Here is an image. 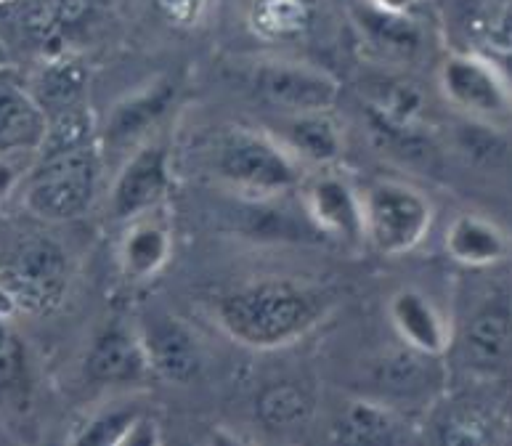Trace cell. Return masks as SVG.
Here are the masks:
<instances>
[{
	"label": "cell",
	"mask_w": 512,
	"mask_h": 446,
	"mask_svg": "<svg viewBox=\"0 0 512 446\" xmlns=\"http://www.w3.org/2000/svg\"><path fill=\"white\" fill-rule=\"evenodd\" d=\"M327 295L290 279H260L223 295L215 316L234 343L282 348L314 330L327 316Z\"/></svg>",
	"instance_id": "6da1fadb"
},
{
	"label": "cell",
	"mask_w": 512,
	"mask_h": 446,
	"mask_svg": "<svg viewBox=\"0 0 512 446\" xmlns=\"http://www.w3.org/2000/svg\"><path fill=\"white\" fill-rule=\"evenodd\" d=\"M210 168L221 184L258 202H268L303 186L306 165L271 131L229 128L218 136Z\"/></svg>",
	"instance_id": "7a4b0ae2"
},
{
	"label": "cell",
	"mask_w": 512,
	"mask_h": 446,
	"mask_svg": "<svg viewBox=\"0 0 512 446\" xmlns=\"http://www.w3.org/2000/svg\"><path fill=\"white\" fill-rule=\"evenodd\" d=\"M101 176L96 141L43 152L32 170L24 202L43 221H72L91 208Z\"/></svg>",
	"instance_id": "3957f363"
},
{
	"label": "cell",
	"mask_w": 512,
	"mask_h": 446,
	"mask_svg": "<svg viewBox=\"0 0 512 446\" xmlns=\"http://www.w3.org/2000/svg\"><path fill=\"white\" fill-rule=\"evenodd\" d=\"M367 242L377 253L396 258L417 250L433 226V205L412 184L383 178L364 194Z\"/></svg>",
	"instance_id": "277c9868"
},
{
	"label": "cell",
	"mask_w": 512,
	"mask_h": 446,
	"mask_svg": "<svg viewBox=\"0 0 512 446\" xmlns=\"http://www.w3.org/2000/svg\"><path fill=\"white\" fill-rule=\"evenodd\" d=\"M173 184V157L165 141L149 139L130 149L109 189V216L115 221H136L162 208Z\"/></svg>",
	"instance_id": "5b68a950"
},
{
	"label": "cell",
	"mask_w": 512,
	"mask_h": 446,
	"mask_svg": "<svg viewBox=\"0 0 512 446\" xmlns=\"http://www.w3.org/2000/svg\"><path fill=\"white\" fill-rule=\"evenodd\" d=\"M67 255L51 239L24 242L3 269L0 285L16 303L30 314H46L62 300L67 290Z\"/></svg>",
	"instance_id": "8992f818"
},
{
	"label": "cell",
	"mask_w": 512,
	"mask_h": 446,
	"mask_svg": "<svg viewBox=\"0 0 512 446\" xmlns=\"http://www.w3.org/2000/svg\"><path fill=\"white\" fill-rule=\"evenodd\" d=\"M438 88L451 107L478 120H502L512 112V88L497 64L478 54H451L438 70Z\"/></svg>",
	"instance_id": "52a82bcc"
},
{
	"label": "cell",
	"mask_w": 512,
	"mask_h": 446,
	"mask_svg": "<svg viewBox=\"0 0 512 446\" xmlns=\"http://www.w3.org/2000/svg\"><path fill=\"white\" fill-rule=\"evenodd\" d=\"M253 88L282 115L329 112L340 99V83L327 70L292 59H268L253 72Z\"/></svg>",
	"instance_id": "ba28073f"
},
{
	"label": "cell",
	"mask_w": 512,
	"mask_h": 446,
	"mask_svg": "<svg viewBox=\"0 0 512 446\" xmlns=\"http://www.w3.org/2000/svg\"><path fill=\"white\" fill-rule=\"evenodd\" d=\"M303 213L311 226L327 237L343 242H367V216H364V194L351 186V181L337 176L335 170L321 168L316 176L303 181Z\"/></svg>",
	"instance_id": "9c48e42d"
},
{
	"label": "cell",
	"mask_w": 512,
	"mask_h": 446,
	"mask_svg": "<svg viewBox=\"0 0 512 446\" xmlns=\"http://www.w3.org/2000/svg\"><path fill=\"white\" fill-rule=\"evenodd\" d=\"M388 316L398 338L420 356H441L451 346V324L436 306V300L417 290L404 287L393 293Z\"/></svg>",
	"instance_id": "30bf717a"
},
{
	"label": "cell",
	"mask_w": 512,
	"mask_h": 446,
	"mask_svg": "<svg viewBox=\"0 0 512 446\" xmlns=\"http://www.w3.org/2000/svg\"><path fill=\"white\" fill-rule=\"evenodd\" d=\"M276 139L295 154L306 168H332L345 149V136L329 112H295L282 115L271 128Z\"/></svg>",
	"instance_id": "8fae6325"
},
{
	"label": "cell",
	"mask_w": 512,
	"mask_h": 446,
	"mask_svg": "<svg viewBox=\"0 0 512 446\" xmlns=\"http://www.w3.org/2000/svg\"><path fill=\"white\" fill-rule=\"evenodd\" d=\"M176 99V88L165 80L144 85L141 91L130 93L109 109L107 125H104V139L112 147L133 149L141 141L149 139V131L160 123L162 115L168 112Z\"/></svg>",
	"instance_id": "7c38bea8"
},
{
	"label": "cell",
	"mask_w": 512,
	"mask_h": 446,
	"mask_svg": "<svg viewBox=\"0 0 512 446\" xmlns=\"http://www.w3.org/2000/svg\"><path fill=\"white\" fill-rule=\"evenodd\" d=\"M141 338H144L152 372L178 385L192 383L199 375L202 356H199L197 340L181 322L170 319V316H160L141 332Z\"/></svg>",
	"instance_id": "4fadbf2b"
},
{
	"label": "cell",
	"mask_w": 512,
	"mask_h": 446,
	"mask_svg": "<svg viewBox=\"0 0 512 446\" xmlns=\"http://www.w3.org/2000/svg\"><path fill=\"white\" fill-rule=\"evenodd\" d=\"M85 367L88 375L99 383H136L152 370L141 332L128 330L123 324L101 332Z\"/></svg>",
	"instance_id": "5bb4252c"
},
{
	"label": "cell",
	"mask_w": 512,
	"mask_h": 446,
	"mask_svg": "<svg viewBox=\"0 0 512 446\" xmlns=\"http://www.w3.org/2000/svg\"><path fill=\"white\" fill-rule=\"evenodd\" d=\"M444 247L451 261L470 266V269H486V266H497L505 261L510 253V239L489 218L459 213L446 229Z\"/></svg>",
	"instance_id": "9a60e30c"
},
{
	"label": "cell",
	"mask_w": 512,
	"mask_h": 446,
	"mask_svg": "<svg viewBox=\"0 0 512 446\" xmlns=\"http://www.w3.org/2000/svg\"><path fill=\"white\" fill-rule=\"evenodd\" d=\"M48 131V112L32 91L8 83L0 88V154L38 152Z\"/></svg>",
	"instance_id": "2e32d148"
},
{
	"label": "cell",
	"mask_w": 512,
	"mask_h": 446,
	"mask_svg": "<svg viewBox=\"0 0 512 446\" xmlns=\"http://www.w3.org/2000/svg\"><path fill=\"white\" fill-rule=\"evenodd\" d=\"M467 362L475 367H499L512 354V308L505 300L486 303L467 319L462 335Z\"/></svg>",
	"instance_id": "e0dca14e"
},
{
	"label": "cell",
	"mask_w": 512,
	"mask_h": 446,
	"mask_svg": "<svg viewBox=\"0 0 512 446\" xmlns=\"http://www.w3.org/2000/svg\"><path fill=\"white\" fill-rule=\"evenodd\" d=\"M173 253L170 229L154 213L128 223L123 242H120V266L130 282H146L157 277Z\"/></svg>",
	"instance_id": "ac0fdd59"
},
{
	"label": "cell",
	"mask_w": 512,
	"mask_h": 446,
	"mask_svg": "<svg viewBox=\"0 0 512 446\" xmlns=\"http://www.w3.org/2000/svg\"><path fill=\"white\" fill-rule=\"evenodd\" d=\"M85 83H88V72L75 56L54 54L46 62V67L35 77V88L32 96L40 101V107L46 109L48 117L56 112H64L69 107H77L83 99Z\"/></svg>",
	"instance_id": "d6986e66"
},
{
	"label": "cell",
	"mask_w": 512,
	"mask_h": 446,
	"mask_svg": "<svg viewBox=\"0 0 512 446\" xmlns=\"http://www.w3.org/2000/svg\"><path fill=\"white\" fill-rule=\"evenodd\" d=\"M314 404L298 385L279 383L260 393L258 417L271 431H295L311 420Z\"/></svg>",
	"instance_id": "ffe728a7"
},
{
	"label": "cell",
	"mask_w": 512,
	"mask_h": 446,
	"mask_svg": "<svg viewBox=\"0 0 512 446\" xmlns=\"http://www.w3.org/2000/svg\"><path fill=\"white\" fill-rule=\"evenodd\" d=\"M340 441L353 444H383L398 436V420L388 407L377 401H353L337 423Z\"/></svg>",
	"instance_id": "44dd1931"
},
{
	"label": "cell",
	"mask_w": 512,
	"mask_h": 446,
	"mask_svg": "<svg viewBox=\"0 0 512 446\" xmlns=\"http://www.w3.org/2000/svg\"><path fill=\"white\" fill-rule=\"evenodd\" d=\"M364 30L377 40V46H383L385 51H404V54H412L414 48L420 46V35L414 30L412 22H406L401 11H388V8H380L367 14V22H364Z\"/></svg>",
	"instance_id": "7402d4cb"
},
{
	"label": "cell",
	"mask_w": 512,
	"mask_h": 446,
	"mask_svg": "<svg viewBox=\"0 0 512 446\" xmlns=\"http://www.w3.org/2000/svg\"><path fill=\"white\" fill-rule=\"evenodd\" d=\"M306 3L303 0H260L255 24L263 35L287 38L303 30L306 24Z\"/></svg>",
	"instance_id": "603a6c76"
},
{
	"label": "cell",
	"mask_w": 512,
	"mask_h": 446,
	"mask_svg": "<svg viewBox=\"0 0 512 446\" xmlns=\"http://www.w3.org/2000/svg\"><path fill=\"white\" fill-rule=\"evenodd\" d=\"M24 370V356L22 348L16 340H11L8 346L0 348V388L6 385H14Z\"/></svg>",
	"instance_id": "cb8c5ba5"
},
{
	"label": "cell",
	"mask_w": 512,
	"mask_h": 446,
	"mask_svg": "<svg viewBox=\"0 0 512 446\" xmlns=\"http://www.w3.org/2000/svg\"><path fill=\"white\" fill-rule=\"evenodd\" d=\"M16 184V170L14 165H8V162H0V200L6 197Z\"/></svg>",
	"instance_id": "d4e9b609"
},
{
	"label": "cell",
	"mask_w": 512,
	"mask_h": 446,
	"mask_svg": "<svg viewBox=\"0 0 512 446\" xmlns=\"http://www.w3.org/2000/svg\"><path fill=\"white\" fill-rule=\"evenodd\" d=\"M27 6V0H0V22H6Z\"/></svg>",
	"instance_id": "484cf974"
},
{
	"label": "cell",
	"mask_w": 512,
	"mask_h": 446,
	"mask_svg": "<svg viewBox=\"0 0 512 446\" xmlns=\"http://www.w3.org/2000/svg\"><path fill=\"white\" fill-rule=\"evenodd\" d=\"M414 3H417V0H375V6L388 8V11H401V14H406Z\"/></svg>",
	"instance_id": "4316f807"
},
{
	"label": "cell",
	"mask_w": 512,
	"mask_h": 446,
	"mask_svg": "<svg viewBox=\"0 0 512 446\" xmlns=\"http://www.w3.org/2000/svg\"><path fill=\"white\" fill-rule=\"evenodd\" d=\"M11 340H14V338H11V335H8L6 327H3V324H0V348L8 346V343H11Z\"/></svg>",
	"instance_id": "83f0119b"
},
{
	"label": "cell",
	"mask_w": 512,
	"mask_h": 446,
	"mask_svg": "<svg viewBox=\"0 0 512 446\" xmlns=\"http://www.w3.org/2000/svg\"><path fill=\"white\" fill-rule=\"evenodd\" d=\"M6 67H8V51H6V46L0 43V72L6 70Z\"/></svg>",
	"instance_id": "f1b7e54d"
}]
</instances>
